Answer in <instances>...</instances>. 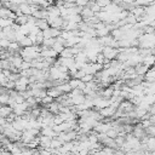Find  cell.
<instances>
[{"instance_id": "1", "label": "cell", "mask_w": 155, "mask_h": 155, "mask_svg": "<svg viewBox=\"0 0 155 155\" xmlns=\"http://www.w3.org/2000/svg\"><path fill=\"white\" fill-rule=\"evenodd\" d=\"M103 50H102V54H103V57L107 59V61H110V59H113L114 57H116V54H117V51L115 50V48H113V47H110V46H105V47H102Z\"/></svg>"}, {"instance_id": "2", "label": "cell", "mask_w": 155, "mask_h": 155, "mask_svg": "<svg viewBox=\"0 0 155 155\" xmlns=\"http://www.w3.org/2000/svg\"><path fill=\"white\" fill-rule=\"evenodd\" d=\"M19 46H23V47H29V46H33V42L31 40L29 39V36H24L19 42H17Z\"/></svg>"}, {"instance_id": "3", "label": "cell", "mask_w": 155, "mask_h": 155, "mask_svg": "<svg viewBox=\"0 0 155 155\" xmlns=\"http://www.w3.org/2000/svg\"><path fill=\"white\" fill-rule=\"evenodd\" d=\"M42 136H46V137H54V136H57V133L52 130V127H44V130H42Z\"/></svg>"}, {"instance_id": "4", "label": "cell", "mask_w": 155, "mask_h": 155, "mask_svg": "<svg viewBox=\"0 0 155 155\" xmlns=\"http://www.w3.org/2000/svg\"><path fill=\"white\" fill-rule=\"evenodd\" d=\"M11 111H12V108L11 107H0V116L1 117L8 116Z\"/></svg>"}, {"instance_id": "5", "label": "cell", "mask_w": 155, "mask_h": 155, "mask_svg": "<svg viewBox=\"0 0 155 155\" xmlns=\"http://www.w3.org/2000/svg\"><path fill=\"white\" fill-rule=\"evenodd\" d=\"M110 2H111L110 0H96V5H97L101 10H102V8H104L105 6H108Z\"/></svg>"}, {"instance_id": "6", "label": "cell", "mask_w": 155, "mask_h": 155, "mask_svg": "<svg viewBox=\"0 0 155 155\" xmlns=\"http://www.w3.org/2000/svg\"><path fill=\"white\" fill-rule=\"evenodd\" d=\"M134 5H137V6H143V5H151L153 4V0H134V2H133Z\"/></svg>"}, {"instance_id": "7", "label": "cell", "mask_w": 155, "mask_h": 155, "mask_svg": "<svg viewBox=\"0 0 155 155\" xmlns=\"http://www.w3.org/2000/svg\"><path fill=\"white\" fill-rule=\"evenodd\" d=\"M80 80H81L84 84H85V82L87 84V82H90V81H92V80H93V75H91V74H86V75H84Z\"/></svg>"}, {"instance_id": "8", "label": "cell", "mask_w": 155, "mask_h": 155, "mask_svg": "<svg viewBox=\"0 0 155 155\" xmlns=\"http://www.w3.org/2000/svg\"><path fill=\"white\" fill-rule=\"evenodd\" d=\"M8 99H10V96H8V94H5V93H1V94H0V104L7 103Z\"/></svg>"}, {"instance_id": "9", "label": "cell", "mask_w": 155, "mask_h": 155, "mask_svg": "<svg viewBox=\"0 0 155 155\" xmlns=\"http://www.w3.org/2000/svg\"><path fill=\"white\" fill-rule=\"evenodd\" d=\"M62 144H64L62 140H51L50 147H52V148H61Z\"/></svg>"}, {"instance_id": "10", "label": "cell", "mask_w": 155, "mask_h": 155, "mask_svg": "<svg viewBox=\"0 0 155 155\" xmlns=\"http://www.w3.org/2000/svg\"><path fill=\"white\" fill-rule=\"evenodd\" d=\"M52 101H53V98L50 97V96H45V97H42V99H41V102H42L44 104H46V103H51Z\"/></svg>"}, {"instance_id": "11", "label": "cell", "mask_w": 155, "mask_h": 155, "mask_svg": "<svg viewBox=\"0 0 155 155\" xmlns=\"http://www.w3.org/2000/svg\"><path fill=\"white\" fill-rule=\"evenodd\" d=\"M35 155H42V154H41V153H36Z\"/></svg>"}, {"instance_id": "12", "label": "cell", "mask_w": 155, "mask_h": 155, "mask_svg": "<svg viewBox=\"0 0 155 155\" xmlns=\"http://www.w3.org/2000/svg\"><path fill=\"white\" fill-rule=\"evenodd\" d=\"M1 147H2V142L0 140V148H1Z\"/></svg>"}]
</instances>
